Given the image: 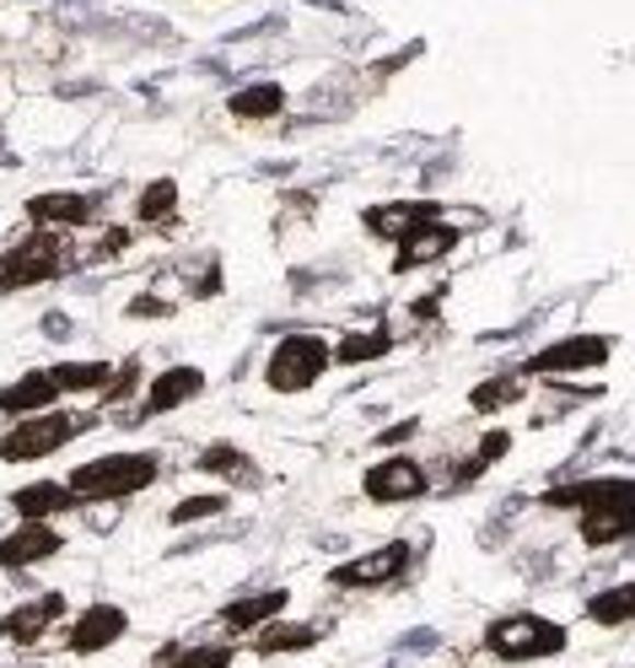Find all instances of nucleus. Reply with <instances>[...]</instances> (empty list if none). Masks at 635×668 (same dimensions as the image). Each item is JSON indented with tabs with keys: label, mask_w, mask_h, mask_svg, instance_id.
Masks as SVG:
<instances>
[{
	"label": "nucleus",
	"mask_w": 635,
	"mask_h": 668,
	"mask_svg": "<svg viewBox=\"0 0 635 668\" xmlns=\"http://www.w3.org/2000/svg\"><path fill=\"white\" fill-rule=\"evenodd\" d=\"M544 507H581V539L592 550H603V544L631 539L635 480L631 474H598V480H581V485H561V491L544 496Z\"/></svg>",
	"instance_id": "f257e3e1"
},
{
	"label": "nucleus",
	"mask_w": 635,
	"mask_h": 668,
	"mask_svg": "<svg viewBox=\"0 0 635 668\" xmlns=\"http://www.w3.org/2000/svg\"><path fill=\"white\" fill-rule=\"evenodd\" d=\"M157 474H162L157 453H108V459H92V464L70 469L65 474V491L76 502H119V496L146 491Z\"/></svg>",
	"instance_id": "f03ea898"
},
{
	"label": "nucleus",
	"mask_w": 635,
	"mask_h": 668,
	"mask_svg": "<svg viewBox=\"0 0 635 668\" xmlns=\"http://www.w3.org/2000/svg\"><path fill=\"white\" fill-rule=\"evenodd\" d=\"M81 431H86V421H81V415H65V410L22 415V421L0 437V459H5V464H38V459H49V453L70 448Z\"/></svg>",
	"instance_id": "7ed1b4c3"
},
{
	"label": "nucleus",
	"mask_w": 635,
	"mask_h": 668,
	"mask_svg": "<svg viewBox=\"0 0 635 668\" xmlns=\"http://www.w3.org/2000/svg\"><path fill=\"white\" fill-rule=\"evenodd\" d=\"M566 625L561 620H544V614H507L485 631V647L501 658V664H528V658H555L566 653Z\"/></svg>",
	"instance_id": "20e7f679"
},
{
	"label": "nucleus",
	"mask_w": 635,
	"mask_h": 668,
	"mask_svg": "<svg viewBox=\"0 0 635 668\" xmlns=\"http://www.w3.org/2000/svg\"><path fill=\"white\" fill-rule=\"evenodd\" d=\"M328 339H318V334H286L275 350H269V361H264V389H275V394H302V389H313L318 378L328 372Z\"/></svg>",
	"instance_id": "39448f33"
},
{
	"label": "nucleus",
	"mask_w": 635,
	"mask_h": 668,
	"mask_svg": "<svg viewBox=\"0 0 635 668\" xmlns=\"http://www.w3.org/2000/svg\"><path fill=\"white\" fill-rule=\"evenodd\" d=\"M65 265H70V243L38 227L33 238H22L0 254V291H27L38 280H55Z\"/></svg>",
	"instance_id": "423d86ee"
},
{
	"label": "nucleus",
	"mask_w": 635,
	"mask_h": 668,
	"mask_svg": "<svg viewBox=\"0 0 635 668\" xmlns=\"http://www.w3.org/2000/svg\"><path fill=\"white\" fill-rule=\"evenodd\" d=\"M404 566H409V544H404V539H388L378 550H367V555L334 566L328 583H334V588H382V583L404 577Z\"/></svg>",
	"instance_id": "0eeeda50"
},
{
	"label": "nucleus",
	"mask_w": 635,
	"mask_h": 668,
	"mask_svg": "<svg viewBox=\"0 0 635 668\" xmlns=\"http://www.w3.org/2000/svg\"><path fill=\"white\" fill-rule=\"evenodd\" d=\"M361 491H367V502L399 507V502H420V496L431 491V474L415 464V459H382V464L367 469Z\"/></svg>",
	"instance_id": "6e6552de"
},
{
	"label": "nucleus",
	"mask_w": 635,
	"mask_h": 668,
	"mask_svg": "<svg viewBox=\"0 0 635 668\" xmlns=\"http://www.w3.org/2000/svg\"><path fill=\"white\" fill-rule=\"evenodd\" d=\"M609 350H614V339L609 334H572V339H555V345H544V350H533L528 356V372H581V367H603L609 361Z\"/></svg>",
	"instance_id": "1a4fd4ad"
},
{
	"label": "nucleus",
	"mask_w": 635,
	"mask_h": 668,
	"mask_svg": "<svg viewBox=\"0 0 635 668\" xmlns=\"http://www.w3.org/2000/svg\"><path fill=\"white\" fill-rule=\"evenodd\" d=\"M125 631H129V614L119 609V603H86V609H81V620L70 625L65 647H70L76 658H92V653L114 647Z\"/></svg>",
	"instance_id": "9d476101"
},
{
	"label": "nucleus",
	"mask_w": 635,
	"mask_h": 668,
	"mask_svg": "<svg viewBox=\"0 0 635 668\" xmlns=\"http://www.w3.org/2000/svg\"><path fill=\"white\" fill-rule=\"evenodd\" d=\"M65 539L49 529V518H22L16 534L0 539V572H22V566H38L49 555H60Z\"/></svg>",
	"instance_id": "9b49d317"
},
{
	"label": "nucleus",
	"mask_w": 635,
	"mask_h": 668,
	"mask_svg": "<svg viewBox=\"0 0 635 668\" xmlns=\"http://www.w3.org/2000/svg\"><path fill=\"white\" fill-rule=\"evenodd\" d=\"M458 227H447V221H420L415 232H404L399 238V260H393V269L399 275H409V269H426V265H437L442 254H452L458 249Z\"/></svg>",
	"instance_id": "f8f14e48"
},
{
	"label": "nucleus",
	"mask_w": 635,
	"mask_h": 668,
	"mask_svg": "<svg viewBox=\"0 0 635 668\" xmlns=\"http://www.w3.org/2000/svg\"><path fill=\"white\" fill-rule=\"evenodd\" d=\"M60 614H65V599L60 594H44V599L11 609V614L0 620V636H5L11 647H38V642H44V631H49Z\"/></svg>",
	"instance_id": "ddd939ff"
},
{
	"label": "nucleus",
	"mask_w": 635,
	"mask_h": 668,
	"mask_svg": "<svg viewBox=\"0 0 635 668\" xmlns=\"http://www.w3.org/2000/svg\"><path fill=\"white\" fill-rule=\"evenodd\" d=\"M27 221L33 227H86V221H97V200L92 195H76V189L33 195L27 200Z\"/></svg>",
	"instance_id": "4468645a"
},
{
	"label": "nucleus",
	"mask_w": 635,
	"mask_h": 668,
	"mask_svg": "<svg viewBox=\"0 0 635 668\" xmlns=\"http://www.w3.org/2000/svg\"><path fill=\"white\" fill-rule=\"evenodd\" d=\"M437 216H442V210L431 200H393V205H372V210L361 216V227H367L372 238H393V243H399L404 232H415L420 221H437Z\"/></svg>",
	"instance_id": "2eb2a0df"
},
{
	"label": "nucleus",
	"mask_w": 635,
	"mask_h": 668,
	"mask_svg": "<svg viewBox=\"0 0 635 668\" xmlns=\"http://www.w3.org/2000/svg\"><path fill=\"white\" fill-rule=\"evenodd\" d=\"M199 389H205V372H199V367H168V372L151 378L146 415H168V410H178V404L199 400Z\"/></svg>",
	"instance_id": "dca6fc26"
},
{
	"label": "nucleus",
	"mask_w": 635,
	"mask_h": 668,
	"mask_svg": "<svg viewBox=\"0 0 635 668\" xmlns=\"http://www.w3.org/2000/svg\"><path fill=\"white\" fill-rule=\"evenodd\" d=\"M55 400H60L55 378L49 372H27L11 389H0V415H38V410H49Z\"/></svg>",
	"instance_id": "f3484780"
},
{
	"label": "nucleus",
	"mask_w": 635,
	"mask_h": 668,
	"mask_svg": "<svg viewBox=\"0 0 635 668\" xmlns=\"http://www.w3.org/2000/svg\"><path fill=\"white\" fill-rule=\"evenodd\" d=\"M227 108H232V119H275V114H286V87L280 81H249L227 97Z\"/></svg>",
	"instance_id": "a211bd4d"
},
{
	"label": "nucleus",
	"mask_w": 635,
	"mask_h": 668,
	"mask_svg": "<svg viewBox=\"0 0 635 668\" xmlns=\"http://www.w3.org/2000/svg\"><path fill=\"white\" fill-rule=\"evenodd\" d=\"M286 599H291L286 588H269V594L227 603V609H221V625H227V631H258V625H269V620L286 609Z\"/></svg>",
	"instance_id": "6ab92c4d"
},
{
	"label": "nucleus",
	"mask_w": 635,
	"mask_h": 668,
	"mask_svg": "<svg viewBox=\"0 0 635 668\" xmlns=\"http://www.w3.org/2000/svg\"><path fill=\"white\" fill-rule=\"evenodd\" d=\"M11 507L22 512V518H55V512H70L76 507V496L55 485V480H38V485H22V491H11Z\"/></svg>",
	"instance_id": "aec40b11"
},
{
	"label": "nucleus",
	"mask_w": 635,
	"mask_h": 668,
	"mask_svg": "<svg viewBox=\"0 0 635 668\" xmlns=\"http://www.w3.org/2000/svg\"><path fill=\"white\" fill-rule=\"evenodd\" d=\"M173 210H178V184H173V178H151V184L140 189V200H135V216H140L146 227L173 221Z\"/></svg>",
	"instance_id": "412c9836"
},
{
	"label": "nucleus",
	"mask_w": 635,
	"mask_h": 668,
	"mask_svg": "<svg viewBox=\"0 0 635 668\" xmlns=\"http://www.w3.org/2000/svg\"><path fill=\"white\" fill-rule=\"evenodd\" d=\"M108 361H60V367H49V378H55V389L60 394H81V389H103L108 383Z\"/></svg>",
	"instance_id": "4be33fe9"
},
{
	"label": "nucleus",
	"mask_w": 635,
	"mask_h": 668,
	"mask_svg": "<svg viewBox=\"0 0 635 668\" xmlns=\"http://www.w3.org/2000/svg\"><path fill=\"white\" fill-rule=\"evenodd\" d=\"M318 636V625H275V631H258V647L254 653H264V658H280V653H308Z\"/></svg>",
	"instance_id": "5701e85b"
},
{
	"label": "nucleus",
	"mask_w": 635,
	"mask_h": 668,
	"mask_svg": "<svg viewBox=\"0 0 635 668\" xmlns=\"http://www.w3.org/2000/svg\"><path fill=\"white\" fill-rule=\"evenodd\" d=\"M388 345H393V334L388 330H367V334H345L328 356L345 361V367H356V361H378V356H388Z\"/></svg>",
	"instance_id": "b1692460"
},
{
	"label": "nucleus",
	"mask_w": 635,
	"mask_h": 668,
	"mask_svg": "<svg viewBox=\"0 0 635 668\" xmlns=\"http://www.w3.org/2000/svg\"><path fill=\"white\" fill-rule=\"evenodd\" d=\"M587 620H592V625H631V588L620 583V588H609V594H592Z\"/></svg>",
	"instance_id": "393cba45"
},
{
	"label": "nucleus",
	"mask_w": 635,
	"mask_h": 668,
	"mask_svg": "<svg viewBox=\"0 0 635 668\" xmlns=\"http://www.w3.org/2000/svg\"><path fill=\"white\" fill-rule=\"evenodd\" d=\"M227 512V496L221 491H205V496H189V502H178L173 507V529H189V523H205V518H221Z\"/></svg>",
	"instance_id": "a878e982"
},
{
	"label": "nucleus",
	"mask_w": 635,
	"mask_h": 668,
	"mask_svg": "<svg viewBox=\"0 0 635 668\" xmlns=\"http://www.w3.org/2000/svg\"><path fill=\"white\" fill-rule=\"evenodd\" d=\"M517 400H522V383H517V378H490V383H480V389L469 394V410L490 415V410H501V404H517Z\"/></svg>",
	"instance_id": "bb28decb"
},
{
	"label": "nucleus",
	"mask_w": 635,
	"mask_h": 668,
	"mask_svg": "<svg viewBox=\"0 0 635 668\" xmlns=\"http://www.w3.org/2000/svg\"><path fill=\"white\" fill-rule=\"evenodd\" d=\"M178 275H189L194 297H216L221 291V265L210 254H194V260H178Z\"/></svg>",
	"instance_id": "cd10ccee"
},
{
	"label": "nucleus",
	"mask_w": 635,
	"mask_h": 668,
	"mask_svg": "<svg viewBox=\"0 0 635 668\" xmlns=\"http://www.w3.org/2000/svg\"><path fill=\"white\" fill-rule=\"evenodd\" d=\"M199 469H205V474H221V469H227L232 480H254V464H249L238 448H227V442L205 448V453H199Z\"/></svg>",
	"instance_id": "c85d7f7f"
},
{
	"label": "nucleus",
	"mask_w": 635,
	"mask_h": 668,
	"mask_svg": "<svg viewBox=\"0 0 635 668\" xmlns=\"http://www.w3.org/2000/svg\"><path fill=\"white\" fill-rule=\"evenodd\" d=\"M173 668H232V647H184Z\"/></svg>",
	"instance_id": "c756f323"
},
{
	"label": "nucleus",
	"mask_w": 635,
	"mask_h": 668,
	"mask_svg": "<svg viewBox=\"0 0 635 668\" xmlns=\"http://www.w3.org/2000/svg\"><path fill=\"white\" fill-rule=\"evenodd\" d=\"M125 313H135V319H168V313H173V302H162V297H135Z\"/></svg>",
	"instance_id": "7c9ffc66"
},
{
	"label": "nucleus",
	"mask_w": 635,
	"mask_h": 668,
	"mask_svg": "<svg viewBox=\"0 0 635 668\" xmlns=\"http://www.w3.org/2000/svg\"><path fill=\"white\" fill-rule=\"evenodd\" d=\"M409 437H415V421H399V426H388V431L378 437V448H393V442H409Z\"/></svg>",
	"instance_id": "2f4dec72"
}]
</instances>
